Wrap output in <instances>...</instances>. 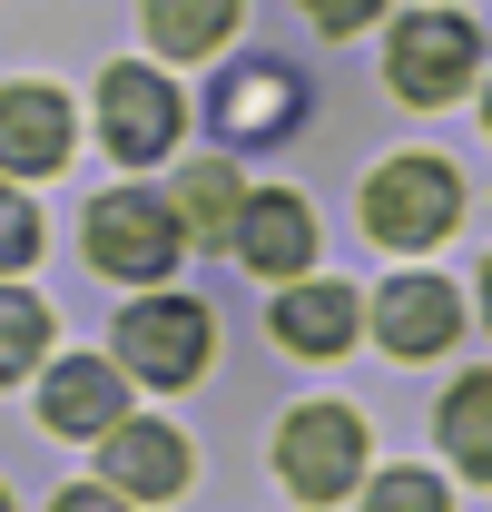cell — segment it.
<instances>
[{
  "mask_svg": "<svg viewBox=\"0 0 492 512\" xmlns=\"http://www.w3.org/2000/svg\"><path fill=\"white\" fill-rule=\"evenodd\" d=\"M365 227L384 247H433V237L463 227V178L443 158H394L365 178Z\"/></svg>",
  "mask_w": 492,
  "mask_h": 512,
  "instance_id": "cell-1",
  "label": "cell"
},
{
  "mask_svg": "<svg viewBox=\"0 0 492 512\" xmlns=\"http://www.w3.org/2000/svg\"><path fill=\"white\" fill-rule=\"evenodd\" d=\"M276 473H286L296 503H345V493L365 483V424H355L345 404H306V414H286V434H276Z\"/></svg>",
  "mask_w": 492,
  "mask_h": 512,
  "instance_id": "cell-2",
  "label": "cell"
},
{
  "mask_svg": "<svg viewBox=\"0 0 492 512\" xmlns=\"http://www.w3.org/2000/svg\"><path fill=\"white\" fill-rule=\"evenodd\" d=\"M178 217L158 207V197H138V188H119V197H99L89 207V266L99 276H128V286H158L168 266H178Z\"/></svg>",
  "mask_w": 492,
  "mask_h": 512,
  "instance_id": "cell-3",
  "label": "cell"
},
{
  "mask_svg": "<svg viewBox=\"0 0 492 512\" xmlns=\"http://www.w3.org/2000/svg\"><path fill=\"white\" fill-rule=\"evenodd\" d=\"M394 89L404 99H463L473 89V20L463 10H404L394 20Z\"/></svg>",
  "mask_w": 492,
  "mask_h": 512,
  "instance_id": "cell-4",
  "label": "cell"
},
{
  "mask_svg": "<svg viewBox=\"0 0 492 512\" xmlns=\"http://www.w3.org/2000/svg\"><path fill=\"white\" fill-rule=\"evenodd\" d=\"M119 365L138 384H197V365H207V306H187V296L128 306L119 316Z\"/></svg>",
  "mask_w": 492,
  "mask_h": 512,
  "instance_id": "cell-5",
  "label": "cell"
},
{
  "mask_svg": "<svg viewBox=\"0 0 492 512\" xmlns=\"http://www.w3.org/2000/svg\"><path fill=\"white\" fill-rule=\"evenodd\" d=\"M99 138H109V158L148 168L158 148H178V89L158 69H109L99 79Z\"/></svg>",
  "mask_w": 492,
  "mask_h": 512,
  "instance_id": "cell-6",
  "label": "cell"
},
{
  "mask_svg": "<svg viewBox=\"0 0 492 512\" xmlns=\"http://www.w3.org/2000/svg\"><path fill=\"white\" fill-rule=\"evenodd\" d=\"M40 414H50V434H119L128 424V375L119 365H99V355H60L50 384H40Z\"/></svg>",
  "mask_w": 492,
  "mask_h": 512,
  "instance_id": "cell-7",
  "label": "cell"
},
{
  "mask_svg": "<svg viewBox=\"0 0 492 512\" xmlns=\"http://www.w3.org/2000/svg\"><path fill=\"white\" fill-rule=\"evenodd\" d=\"M374 335H384L394 355H443V345L463 335V296H453L443 276H394V286L374 296Z\"/></svg>",
  "mask_w": 492,
  "mask_h": 512,
  "instance_id": "cell-8",
  "label": "cell"
},
{
  "mask_svg": "<svg viewBox=\"0 0 492 512\" xmlns=\"http://www.w3.org/2000/svg\"><path fill=\"white\" fill-rule=\"evenodd\" d=\"M237 256L256 266V276H296L315 256V207L296 188H256L237 207Z\"/></svg>",
  "mask_w": 492,
  "mask_h": 512,
  "instance_id": "cell-9",
  "label": "cell"
},
{
  "mask_svg": "<svg viewBox=\"0 0 492 512\" xmlns=\"http://www.w3.org/2000/svg\"><path fill=\"white\" fill-rule=\"evenodd\" d=\"M60 158H69V99L60 89H0V168L50 178Z\"/></svg>",
  "mask_w": 492,
  "mask_h": 512,
  "instance_id": "cell-10",
  "label": "cell"
},
{
  "mask_svg": "<svg viewBox=\"0 0 492 512\" xmlns=\"http://www.w3.org/2000/svg\"><path fill=\"white\" fill-rule=\"evenodd\" d=\"M99 463H109V483H119V493H148V503L187 493V444L168 434V424H119V434L99 444Z\"/></svg>",
  "mask_w": 492,
  "mask_h": 512,
  "instance_id": "cell-11",
  "label": "cell"
},
{
  "mask_svg": "<svg viewBox=\"0 0 492 512\" xmlns=\"http://www.w3.org/2000/svg\"><path fill=\"white\" fill-rule=\"evenodd\" d=\"M306 109V89H296V69H227V89H217V128L256 148V138H276V128Z\"/></svg>",
  "mask_w": 492,
  "mask_h": 512,
  "instance_id": "cell-12",
  "label": "cell"
},
{
  "mask_svg": "<svg viewBox=\"0 0 492 512\" xmlns=\"http://www.w3.org/2000/svg\"><path fill=\"white\" fill-rule=\"evenodd\" d=\"M355 286H296L286 306H276V335L296 345V355H345L355 345Z\"/></svg>",
  "mask_w": 492,
  "mask_h": 512,
  "instance_id": "cell-13",
  "label": "cell"
},
{
  "mask_svg": "<svg viewBox=\"0 0 492 512\" xmlns=\"http://www.w3.org/2000/svg\"><path fill=\"white\" fill-rule=\"evenodd\" d=\"M237 168H217V158H207V168H187L178 178V197H168V217H178V237H217V247H237Z\"/></svg>",
  "mask_w": 492,
  "mask_h": 512,
  "instance_id": "cell-14",
  "label": "cell"
},
{
  "mask_svg": "<svg viewBox=\"0 0 492 512\" xmlns=\"http://www.w3.org/2000/svg\"><path fill=\"white\" fill-rule=\"evenodd\" d=\"M443 453L473 473V483H492V375H463L453 394H443Z\"/></svg>",
  "mask_w": 492,
  "mask_h": 512,
  "instance_id": "cell-15",
  "label": "cell"
},
{
  "mask_svg": "<svg viewBox=\"0 0 492 512\" xmlns=\"http://www.w3.org/2000/svg\"><path fill=\"white\" fill-rule=\"evenodd\" d=\"M227 30H237V0H178V10H148V40H158V50H217V40H227Z\"/></svg>",
  "mask_w": 492,
  "mask_h": 512,
  "instance_id": "cell-16",
  "label": "cell"
},
{
  "mask_svg": "<svg viewBox=\"0 0 492 512\" xmlns=\"http://www.w3.org/2000/svg\"><path fill=\"white\" fill-rule=\"evenodd\" d=\"M40 345H50V306L40 296H20V286H0V384H20L40 365Z\"/></svg>",
  "mask_w": 492,
  "mask_h": 512,
  "instance_id": "cell-17",
  "label": "cell"
},
{
  "mask_svg": "<svg viewBox=\"0 0 492 512\" xmlns=\"http://www.w3.org/2000/svg\"><path fill=\"white\" fill-rule=\"evenodd\" d=\"M30 256H40V217H30L20 188H0V276H20Z\"/></svg>",
  "mask_w": 492,
  "mask_h": 512,
  "instance_id": "cell-18",
  "label": "cell"
},
{
  "mask_svg": "<svg viewBox=\"0 0 492 512\" xmlns=\"http://www.w3.org/2000/svg\"><path fill=\"white\" fill-rule=\"evenodd\" d=\"M365 512H443V483L433 473H384L365 493Z\"/></svg>",
  "mask_w": 492,
  "mask_h": 512,
  "instance_id": "cell-19",
  "label": "cell"
},
{
  "mask_svg": "<svg viewBox=\"0 0 492 512\" xmlns=\"http://www.w3.org/2000/svg\"><path fill=\"white\" fill-rule=\"evenodd\" d=\"M50 512H128V503H119V493H99V483H79V493H60Z\"/></svg>",
  "mask_w": 492,
  "mask_h": 512,
  "instance_id": "cell-20",
  "label": "cell"
},
{
  "mask_svg": "<svg viewBox=\"0 0 492 512\" xmlns=\"http://www.w3.org/2000/svg\"><path fill=\"white\" fill-rule=\"evenodd\" d=\"M483 316H492V266H483Z\"/></svg>",
  "mask_w": 492,
  "mask_h": 512,
  "instance_id": "cell-21",
  "label": "cell"
},
{
  "mask_svg": "<svg viewBox=\"0 0 492 512\" xmlns=\"http://www.w3.org/2000/svg\"><path fill=\"white\" fill-rule=\"evenodd\" d=\"M0 512H10V493H0Z\"/></svg>",
  "mask_w": 492,
  "mask_h": 512,
  "instance_id": "cell-22",
  "label": "cell"
}]
</instances>
